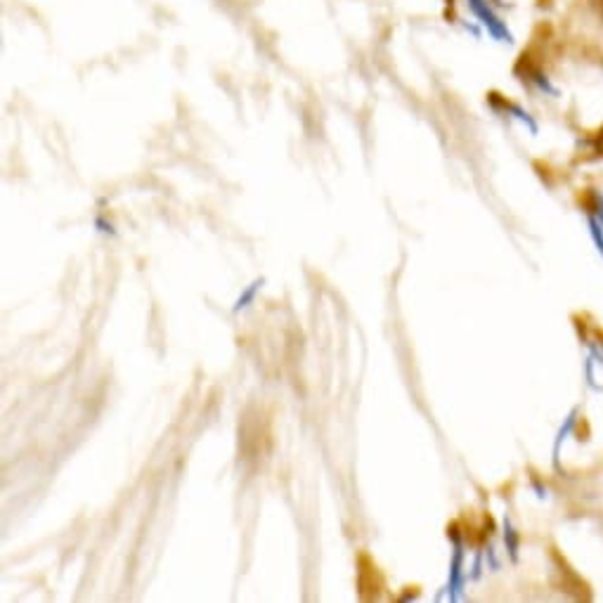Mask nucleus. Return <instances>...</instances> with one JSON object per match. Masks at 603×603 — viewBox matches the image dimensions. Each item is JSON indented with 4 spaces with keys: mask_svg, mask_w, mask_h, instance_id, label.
I'll use <instances>...</instances> for the list:
<instances>
[{
    "mask_svg": "<svg viewBox=\"0 0 603 603\" xmlns=\"http://www.w3.org/2000/svg\"><path fill=\"white\" fill-rule=\"evenodd\" d=\"M592 150H594V156H603V128L599 130V133L594 136V140H592Z\"/></svg>",
    "mask_w": 603,
    "mask_h": 603,
    "instance_id": "f257e3e1",
    "label": "nucleus"
},
{
    "mask_svg": "<svg viewBox=\"0 0 603 603\" xmlns=\"http://www.w3.org/2000/svg\"><path fill=\"white\" fill-rule=\"evenodd\" d=\"M589 3H592L594 12H596V15L603 20V0H589Z\"/></svg>",
    "mask_w": 603,
    "mask_h": 603,
    "instance_id": "f03ea898",
    "label": "nucleus"
}]
</instances>
